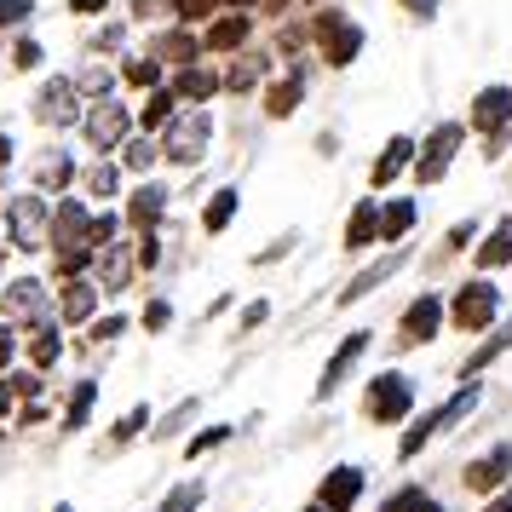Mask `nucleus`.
Returning <instances> with one entry per match:
<instances>
[{
	"mask_svg": "<svg viewBox=\"0 0 512 512\" xmlns=\"http://www.w3.org/2000/svg\"><path fill=\"white\" fill-rule=\"evenodd\" d=\"M225 438H231V426H208V432H196V438H190V455H208V449H219Z\"/></svg>",
	"mask_w": 512,
	"mask_h": 512,
	"instance_id": "a19ab883",
	"label": "nucleus"
},
{
	"mask_svg": "<svg viewBox=\"0 0 512 512\" xmlns=\"http://www.w3.org/2000/svg\"><path fill=\"white\" fill-rule=\"evenodd\" d=\"M461 139H466V127H461V121H443L438 133L426 139V156L415 162V179H420V185H438L443 173H449L455 150H461Z\"/></svg>",
	"mask_w": 512,
	"mask_h": 512,
	"instance_id": "20e7f679",
	"label": "nucleus"
},
{
	"mask_svg": "<svg viewBox=\"0 0 512 512\" xmlns=\"http://www.w3.org/2000/svg\"><path fill=\"white\" fill-rule=\"evenodd\" d=\"M196 47H202V41H196V35H167L162 47V58H185V70H190V58H196Z\"/></svg>",
	"mask_w": 512,
	"mask_h": 512,
	"instance_id": "4c0bfd02",
	"label": "nucleus"
},
{
	"mask_svg": "<svg viewBox=\"0 0 512 512\" xmlns=\"http://www.w3.org/2000/svg\"><path fill=\"white\" fill-rule=\"evenodd\" d=\"M156 156H162V150H156L150 139H133V144H127V167H133V173H150V167H156Z\"/></svg>",
	"mask_w": 512,
	"mask_h": 512,
	"instance_id": "e433bc0d",
	"label": "nucleus"
},
{
	"mask_svg": "<svg viewBox=\"0 0 512 512\" xmlns=\"http://www.w3.org/2000/svg\"><path fill=\"white\" fill-rule=\"evenodd\" d=\"M144 426H150V409L139 403V409H127V415L116 420V432H110V438H116V443H133V438L144 432Z\"/></svg>",
	"mask_w": 512,
	"mask_h": 512,
	"instance_id": "f704fd0d",
	"label": "nucleus"
},
{
	"mask_svg": "<svg viewBox=\"0 0 512 512\" xmlns=\"http://www.w3.org/2000/svg\"><path fill=\"white\" fill-rule=\"evenodd\" d=\"M415 501H420L415 489H403V495H397V501H392V507H386V512H415Z\"/></svg>",
	"mask_w": 512,
	"mask_h": 512,
	"instance_id": "3c124183",
	"label": "nucleus"
},
{
	"mask_svg": "<svg viewBox=\"0 0 512 512\" xmlns=\"http://www.w3.org/2000/svg\"><path fill=\"white\" fill-rule=\"evenodd\" d=\"M357 495H363V472H357V466H340V472H328V478H323L317 507H323V512H351Z\"/></svg>",
	"mask_w": 512,
	"mask_h": 512,
	"instance_id": "9d476101",
	"label": "nucleus"
},
{
	"mask_svg": "<svg viewBox=\"0 0 512 512\" xmlns=\"http://www.w3.org/2000/svg\"><path fill=\"white\" fill-rule=\"evenodd\" d=\"M35 116L47 121V127H70V121H75V81H64V75L47 81L41 98H35Z\"/></svg>",
	"mask_w": 512,
	"mask_h": 512,
	"instance_id": "9b49d317",
	"label": "nucleus"
},
{
	"mask_svg": "<svg viewBox=\"0 0 512 512\" xmlns=\"http://www.w3.org/2000/svg\"><path fill=\"white\" fill-rule=\"evenodd\" d=\"M208 139H213V116H208V110L173 116V121H167V133H162V156H167V162H179V167H190V162H202Z\"/></svg>",
	"mask_w": 512,
	"mask_h": 512,
	"instance_id": "f257e3e1",
	"label": "nucleus"
},
{
	"mask_svg": "<svg viewBox=\"0 0 512 512\" xmlns=\"http://www.w3.org/2000/svg\"><path fill=\"white\" fill-rule=\"evenodd\" d=\"M104 6H110V0H70V12H87V18H93V12H104Z\"/></svg>",
	"mask_w": 512,
	"mask_h": 512,
	"instance_id": "5fc2aeb1",
	"label": "nucleus"
},
{
	"mask_svg": "<svg viewBox=\"0 0 512 512\" xmlns=\"http://www.w3.org/2000/svg\"><path fill=\"white\" fill-rule=\"evenodd\" d=\"M173 104H179V98L173 93H150V104H144V127H167V121H173Z\"/></svg>",
	"mask_w": 512,
	"mask_h": 512,
	"instance_id": "72a5a7b5",
	"label": "nucleus"
},
{
	"mask_svg": "<svg viewBox=\"0 0 512 512\" xmlns=\"http://www.w3.org/2000/svg\"><path fill=\"white\" fill-rule=\"evenodd\" d=\"M87 231H93V213L81 208V202H64V208L52 213V248L58 254H75V248H87Z\"/></svg>",
	"mask_w": 512,
	"mask_h": 512,
	"instance_id": "1a4fd4ad",
	"label": "nucleus"
},
{
	"mask_svg": "<svg viewBox=\"0 0 512 512\" xmlns=\"http://www.w3.org/2000/svg\"><path fill=\"white\" fill-rule=\"evenodd\" d=\"M116 231H121V219L116 213H93V231H87V248H110V242H116Z\"/></svg>",
	"mask_w": 512,
	"mask_h": 512,
	"instance_id": "2f4dec72",
	"label": "nucleus"
},
{
	"mask_svg": "<svg viewBox=\"0 0 512 512\" xmlns=\"http://www.w3.org/2000/svg\"><path fill=\"white\" fill-rule=\"evenodd\" d=\"M484 512H512V489H501V495H495V501H489Z\"/></svg>",
	"mask_w": 512,
	"mask_h": 512,
	"instance_id": "6e6d98bb",
	"label": "nucleus"
},
{
	"mask_svg": "<svg viewBox=\"0 0 512 512\" xmlns=\"http://www.w3.org/2000/svg\"><path fill=\"white\" fill-rule=\"evenodd\" d=\"M127 81H133V87H156V81H162V64H156V58H133V64H127Z\"/></svg>",
	"mask_w": 512,
	"mask_h": 512,
	"instance_id": "58836bf2",
	"label": "nucleus"
},
{
	"mask_svg": "<svg viewBox=\"0 0 512 512\" xmlns=\"http://www.w3.org/2000/svg\"><path fill=\"white\" fill-rule=\"evenodd\" d=\"M409 225H415V202H392V208L380 213V242H397Z\"/></svg>",
	"mask_w": 512,
	"mask_h": 512,
	"instance_id": "bb28decb",
	"label": "nucleus"
},
{
	"mask_svg": "<svg viewBox=\"0 0 512 512\" xmlns=\"http://www.w3.org/2000/svg\"><path fill=\"white\" fill-rule=\"evenodd\" d=\"M363 346H369V334H346V346H340V351H334V357H328L323 380H317V397H328V392H334V386H340V380H346V369H351V363H357V357H363Z\"/></svg>",
	"mask_w": 512,
	"mask_h": 512,
	"instance_id": "2eb2a0df",
	"label": "nucleus"
},
{
	"mask_svg": "<svg viewBox=\"0 0 512 512\" xmlns=\"http://www.w3.org/2000/svg\"><path fill=\"white\" fill-rule=\"evenodd\" d=\"M202 495H208L202 484H179V489H167V501L156 512H196L202 507Z\"/></svg>",
	"mask_w": 512,
	"mask_h": 512,
	"instance_id": "c85d7f7f",
	"label": "nucleus"
},
{
	"mask_svg": "<svg viewBox=\"0 0 512 512\" xmlns=\"http://www.w3.org/2000/svg\"><path fill=\"white\" fill-rule=\"evenodd\" d=\"M127 277H133V254H127L121 242L98 248V294H121V288H127Z\"/></svg>",
	"mask_w": 512,
	"mask_h": 512,
	"instance_id": "4468645a",
	"label": "nucleus"
},
{
	"mask_svg": "<svg viewBox=\"0 0 512 512\" xmlns=\"http://www.w3.org/2000/svg\"><path fill=\"white\" fill-rule=\"evenodd\" d=\"M116 185H121V173L110 162H93L87 167V190H93V196H116Z\"/></svg>",
	"mask_w": 512,
	"mask_h": 512,
	"instance_id": "473e14b6",
	"label": "nucleus"
},
{
	"mask_svg": "<svg viewBox=\"0 0 512 512\" xmlns=\"http://www.w3.org/2000/svg\"><path fill=\"white\" fill-rule=\"evenodd\" d=\"M29 18V0H0V24H24Z\"/></svg>",
	"mask_w": 512,
	"mask_h": 512,
	"instance_id": "a18cd8bd",
	"label": "nucleus"
},
{
	"mask_svg": "<svg viewBox=\"0 0 512 512\" xmlns=\"http://www.w3.org/2000/svg\"><path fill=\"white\" fill-rule=\"evenodd\" d=\"M495 311H501V288H495V282H466L461 294H455V323H461L466 334L489 328Z\"/></svg>",
	"mask_w": 512,
	"mask_h": 512,
	"instance_id": "39448f33",
	"label": "nucleus"
},
{
	"mask_svg": "<svg viewBox=\"0 0 512 512\" xmlns=\"http://www.w3.org/2000/svg\"><path fill=\"white\" fill-rule=\"evenodd\" d=\"M162 213H167V190H162V185H139V190H133V202H127V219H133L139 231H150Z\"/></svg>",
	"mask_w": 512,
	"mask_h": 512,
	"instance_id": "f3484780",
	"label": "nucleus"
},
{
	"mask_svg": "<svg viewBox=\"0 0 512 512\" xmlns=\"http://www.w3.org/2000/svg\"><path fill=\"white\" fill-rule=\"evenodd\" d=\"M507 116H512V93H507V87H484V93H478V104H472V127L495 133Z\"/></svg>",
	"mask_w": 512,
	"mask_h": 512,
	"instance_id": "dca6fc26",
	"label": "nucleus"
},
{
	"mask_svg": "<svg viewBox=\"0 0 512 512\" xmlns=\"http://www.w3.org/2000/svg\"><path fill=\"white\" fill-rule=\"evenodd\" d=\"M127 104H110V98H104V104H93V110H87V116H81V133H87V144H93V150H116L121 139H127Z\"/></svg>",
	"mask_w": 512,
	"mask_h": 512,
	"instance_id": "0eeeda50",
	"label": "nucleus"
},
{
	"mask_svg": "<svg viewBox=\"0 0 512 512\" xmlns=\"http://www.w3.org/2000/svg\"><path fill=\"white\" fill-rule=\"evenodd\" d=\"M70 156H47V162H41V173H35V179H41V190H64L70 185Z\"/></svg>",
	"mask_w": 512,
	"mask_h": 512,
	"instance_id": "7c9ffc66",
	"label": "nucleus"
},
{
	"mask_svg": "<svg viewBox=\"0 0 512 512\" xmlns=\"http://www.w3.org/2000/svg\"><path fill=\"white\" fill-rule=\"evenodd\" d=\"M231 213H236V190H219V196L208 202V213H202V225H208V231H225Z\"/></svg>",
	"mask_w": 512,
	"mask_h": 512,
	"instance_id": "c756f323",
	"label": "nucleus"
},
{
	"mask_svg": "<svg viewBox=\"0 0 512 512\" xmlns=\"http://www.w3.org/2000/svg\"><path fill=\"white\" fill-rule=\"evenodd\" d=\"M409 403H415L409 374H374L369 397H363V409H369L374 420H403V415H409Z\"/></svg>",
	"mask_w": 512,
	"mask_h": 512,
	"instance_id": "7ed1b4c3",
	"label": "nucleus"
},
{
	"mask_svg": "<svg viewBox=\"0 0 512 512\" xmlns=\"http://www.w3.org/2000/svg\"><path fill=\"white\" fill-rule=\"evenodd\" d=\"M438 323H443V305L432 300V294H420V300L403 311V334H397V340H403V346H420V340L438 334Z\"/></svg>",
	"mask_w": 512,
	"mask_h": 512,
	"instance_id": "f8f14e48",
	"label": "nucleus"
},
{
	"mask_svg": "<svg viewBox=\"0 0 512 512\" xmlns=\"http://www.w3.org/2000/svg\"><path fill=\"white\" fill-rule=\"evenodd\" d=\"M507 259H512V219H501V225L489 231V242L478 248V265H489V271H495V265H507Z\"/></svg>",
	"mask_w": 512,
	"mask_h": 512,
	"instance_id": "412c9836",
	"label": "nucleus"
},
{
	"mask_svg": "<svg viewBox=\"0 0 512 512\" xmlns=\"http://www.w3.org/2000/svg\"><path fill=\"white\" fill-rule=\"evenodd\" d=\"M403 6H409L415 18H432V12H438V0H403Z\"/></svg>",
	"mask_w": 512,
	"mask_h": 512,
	"instance_id": "864d4df0",
	"label": "nucleus"
},
{
	"mask_svg": "<svg viewBox=\"0 0 512 512\" xmlns=\"http://www.w3.org/2000/svg\"><path fill=\"white\" fill-rule=\"evenodd\" d=\"M472 236H478V231H472V219H466V225H455V231H449V242H455V248H466Z\"/></svg>",
	"mask_w": 512,
	"mask_h": 512,
	"instance_id": "603ef678",
	"label": "nucleus"
},
{
	"mask_svg": "<svg viewBox=\"0 0 512 512\" xmlns=\"http://www.w3.org/2000/svg\"><path fill=\"white\" fill-rule=\"evenodd\" d=\"M58 351H64V340L52 334V323H47V328H35V340H29V357H35V369H52V363H58Z\"/></svg>",
	"mask_w": 512,
	"mask_h": 512,
	"instance_id": "cd10ccee",
	"label": "nucleus"
},
{
	"mask_svg": "<svg viewBox=\"0 0 512 512\" xmlns=\"http://www.w3.org/2000/svg\"><path fill=\"white\" fill-rule=\"evenodd\" d=\"M116 334H127V317H104V323L93 328V340H116Z\"/></svg>",
	"mask_w": 512,
	"mask_h": 512,
	"instance_id": "49530a36",
	"label": "nucleus"
},
{
	"mask_svg": "<svg viewBox=\"0 0 512 512\" xmlns=\"http://www.w3.org/2000/svg\"><path fill=\"white\" fill-rule=\"evenodd\" d=\"M93 403H98V380H81V386H75V397H70V409H64V426H70V432H81V426H87V415H93Z\"/></svg>",
	"mask_w": 512,
	"mask_h": 512,
	"instance_id": "5701e85b",
	"label": "nucleus"
},
{
	"mask_svg": "<svg viewBox=\"0 0 512 512\" xmlns=\"http://www.w3.org/2000/svg\"><path fill=\"white\" fill-rule=\"evenodd\" d=\"M415 512H443V507H438V501H426V495H420V501H415Z\"/></svg>",
	"mask_w": 512,
	"mask_h": 512,
	"instance_id": "052dcab7",
	"label": "nucleus"
},
{
	"mask_svg": "<svg viewBox=\"0 0 512 512\" xmlns=\"http://www.w3.org/2000/svg\"><path fill=\"white\" fill-rule=\"evenodd\" d=\"M173 0H139V12H167Z\"/></svg>",
	"mask_w": 512,
	"mask_h": 512,
	"instance_id": "13d9d810",
	"label": "nucleus"
},
{
	"mask_svg": "<svg viewBox=\"0 0 512 512\" xmlns=\"http://www.w3.org/2000/svg\"><path fill=\"white\" fill-rule=\"evenodd\" d=\"M409 162H415V139H392L380 150V162H374V185H392Z\"/></svg>",
	"mask_w": 512,
	"mask_h": 512,
	"instance_id": "a211bd4d",
	"label": "nucleus"
},
{
	"mask_svg": "<svg viewBox=\"0 0 512 512\" xmlns=\"http://www.w3.org/2000/svg\"><path fill=\"white\" fill-rule=\"evenodd\" d=\"M374 236H380V213H374V202H357L346 225V248H374Z\"/></svg>",
	"mask_w": 512,
	"mask_h": 512,
	"instance_id": "6ab92c4d",
	"label": "nucleus"
},
{
	"mask_svg": "<svg viewBox=\"0 0 512 512\" xmlns=\"http://www.w3.org/2000/svg\"><path fill=\"white\" fill-rule=\"evenodd\" d=\"M6 231H12V248H24V254L47 248V236H52L47 202H41V196H12V208H6Z\"/></svg>",
	"mask_w": 512,
	"mask_h": 512,
	"instance_id": "f03ea898",
	"label": "nucleus"
},
{
	"mask_svg": "<svg viewBox=\"0 0 512 512\" xmlns=\"http://www.w3.org/2000/svg\"><path fill=\"white\" fill-rule=\"evenodd\" d=\"M317 41H323L328 64H334V70H346L351 58L363 52V29L351 24V18H340V12H323V18H317Z\"/></svg>",
	"mask_w": 512,
	"mask_h": 512,
	"instance_id": "423d86ee",
	"label": "nucleus"
},
{
	"mask_svg": "<svg viewBox=\"0 0 512 512\" xmlns=\"http://www.w3.org/2000/svg\"><path fill=\"white\" fill-rule=\"evenodd\" d=\"M300 75H288V81H277V87H271V93H265V110H271V116H294V110H300Z\"/></svg>",
	"mask_w": 512,
	"mask_h": 512,
	"instance_id": "b1692460",
	"label": "nucleus"
},
{
	"mask_svg": "<svg viewBox=\"0 0 512 512\" xmlns=\"http://www.w3.org/2000/svg\"><path fill=\"white\" fill-rule=\"evenodd\" d=\"M12 162V139H6V133H0V167Z\"/></svg>",
	"mask_w": 512,
	"mask_h": 512,
	"instance_id": "bf43d9fd",
	"label": "nucleus"
},
{
	"mask_svg": "<svg viewBox=\"0 0 512 512\" xmlns=\"http://www.w3.org/2000/svg\"><path fill=\"white\" fill-rule=\"evenodd\" d=\"M213 87H219V75H213V70H196V64H190V70L173 81V98H196V104H202V98H213Z\"/></svg>",
	"mask_w": 512,
	"mask_h": 512,
	"instance_id": "4be33fe9",
	"label": "nucleus"
},
{
	"mask_svg": "<svg viewBox=\"0 0 512 512\" xmlns=\"http://www.w3.org/2000/svg\"><path fill=\"white\" fill-rule=\"evenodd\" d=\"M173 323V305L167 300H150V311H144V328H167Z\"/></svg>",
	"mask_w": 512,
	"mask_h": 512,
	"instance_id": "37998d69",
	"label": "nucleus"
},
{
	"mask_svg": "<svg viewBox=\"0 0 512 512\" xmlns=\"http://www.w3.org/2000/svg\"><path fill=\"white\" fill-rule=\"evenodd\" d=\"M0 259H6V248H0Z\"/></svg>",
	"mask_w": 512,
	"mask_h": 512,
	"instance_id": "e2e57ef3",
	"label": "nucleus"
},
{
	"mask_svg": "<svg viewBox=\"0 0 512 512\" xmlns=\"http://www.w3.org/2000/svg\"><path fill=\"white\" fill-rule=\"evenodd\" d=\"M0 305H6L12 323H41L47 328V288H41L35 277H18L6 294H0Z\"/></svg>",
	"mask_w": 512,
	"mask_h": 512,
	"instance_id": "6e6552de",
	"label": "nucleus"
},
{
	"mask_svg": "<svg viewBox=\"0 0 512 512\" xmlns=\"http://www.w3.org/2000/svg\"><path fill=\"white\" fill-rule=\"evenodd\" d=\"M12 415V386H6V380H0V420Z\"/></svg>",
	"mask_w": 512,
	"mask_h": 512,
	"instance_id": "4d7b16f0",
	"label": "nucleus"
},
{
	"mask_svg": "<svg viewBox=\"0 0 512 512\" xmlns=\"http://www.w3.org/2000/svg\"><path fill=\"white\" fill-rule=\"evenodd\" d=\"M58 305H64V317H70V323H87V317H93V305H98V282H70Z\"/></svg>",
	"mask_w": 512,
	"mask_h": 512,
	"instance_id": "aec40b11",
	"label": "nucleus"
},
{
	"mask_svg": "<svg viewBox=\"0 0 512 512\" xmlns=\"http://www.w3.org/2000/svg\"><path fill=\"white\" fill-rule=\"evenodd\" d=\"M156 259H162V248H156V236H144V242H139V265H144V271H150Z\"/></svg>",
	"mask_w": 512,
	"mask_h": 512,
	"instance_id": "09e8293b",
	"label": "nucleus"
},
{
	"mask_svg": "<svg viewBox=\"0 0 512 512\" xmlns=\"http://www.w3.org/2000/svg\"><path fill=\"white\" fill-rule=\"evenodd\" d=\"M311 512H323V507H311Z\"/></svg>",
	"mask_w": 512,
	"mask_h": 512,
	"instance_id": "0e129e2a",
	"label": "nucleus"
},
{
	"mask_svg": "<svg viewBox=\"0 0 512 512\" xmlns=\"http://www.w3.org/2000/svg\"><path fill=\"white\" fill-rule=\"evenodd\" d=\"M12 64H18V70H35V64H41V47H35V41H18V47H12Z\"/></svg>",
	"mask_w": 512,
	"mask_h": 512,
	"instance_id": "79ce46f5",
	"label": "nucleus"
},
{
	"mask_svg": "<svg viewBox=\"0 0 512 512\" xmlns=\"http://www.w3.org/2000/svg\"><path fill=\"white\" fill-rule=\"evenodd\" d=\"M512 346V328H501V334H495V340H489V346H478L472 351V363H466V374H478L484 369V363H495V357H501V351Z\"/></svg>",
	"mask_w": 512,
	"mask_h": 512,
	"instance_id": "c9c22d12",
	"label": "nucleus"
},
{
	"mask_svg": "<svg viewBox=\"0 0 512 512\" xmlns=\"http://www.w3.org/2000/svg\"><path fill=\"white\" fill-rule=\"evenodd\" d=\"M507 472H512V443H495L484 461L466 466V489H501L507 484Z\"/></svg>",
	"mask_w": 512,
	"mask_h": 512,
	"instance_id": "ddd939ff",
	"label": "nucleus"
},
{
	"mask_svg": "<svg viewBox=\"0 0 512 512\" xmlns=\"http://www.w3.org/2000/svg\"><path fill=\"white\" fill-rule=\"evenodd\" d=\"M242 41H248V18H219V24L208 29L213 52H231V47H242Z\"/></svg>",
	"mask_w": 512,
	"mask_h": 512,
	"instance_id": "393cba45",
	"label": "nucleus"
},
{
	"mask_svg": "<svg viewBox=\"0 0 512 512\" xmlns=\"http://www.w3.org/2000/svg\"><path fill=\"white\" fill-rule=\"evenodd\" d=\"M75 93H93L98 104H104V93H110V70H98V64H93V70L75 81Z\"/></svg>",
	"mask_w": 512,
	"mask_h": 512,
	"instance_id": "ea45409f",
	"label": "nucleus"
},
{
	"mask_svg": "<svg viewBox=\"0 0 512 512\" xmlns=\"http://www.w3.org/2000/svg\"><path fill=\"white\" fill-rule=\"evenodd\" d=\"M12 351H18V340H12V328H0V369L12 363Z\"/></svg>",
	"mask_w": 512,
	"mask_h": 512,
	"instance_id": "8fccbe9b",
	"label": "nucleus"
},
{
	"mask_svg": "<svg viewBox=\"0 0 512 512\" xmlns=\"http://www.w3.org/2000/svg\"><path fill=\"white\" fill-rule=\"evenodd\" d=\"M52 512H75V507H70V501H58V507H52Z\"/></svg>",
	"mask_w": 512,
	"mask_h": 512,
	"instance_id": "680f3d73",
	"label": "nucleus"
},
{
	"mask_svg": "<svg viewBox=\"0 0 512 512\" xmlns=\"http://www.w3.org/2000/svg\"><path fill=\"white\" fill-rule=\"evenodd\" d=\"M265 317H271V305H265V300H254L248 311H242V328H259Z\"/></svg>",
	"mask_w": 512,
	"mask_h": 512,
	"instance_id": "de8ad7c7",
	"label": "nucleus"
},
{
	"mask_svg": "<svg viewBox=\"0 0 512 512\" xmlns=\"http://www.w3.org/2000/svg\"><path fill=\"white\" fill-rule=\"evenodd\" d=\"M397 265H403V254H392V259H380V265H374V271H363V277H357V282H351V288H346V294H340V305H351V300H363V294H369L374 282H386V277H392Z\"/></svg>",
	"mask_w": 512,
	"mask_h": 512,
	"instance_id": "a878e982",
	"label": "nucleus"
},
{
	"mask_svg": "<svg viewBox=\"0 0 512 512\" xmlns=\"http://www.w3.org/2000/svg\"><path fill=\"white\" fill-rule=\"evenodd\" d=\"M6 386H12V397H35L41 392V374H12Z\"/></svg>",
	"mask_w": 512,
	"mask_h": 512,
	"instance_id": "c03bdc74",
	"label": "nucleus"
}]
</instances>
